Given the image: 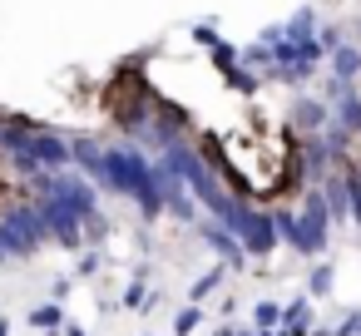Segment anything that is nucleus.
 I'll use <instances>...</instances> for the list:
<instances>
[{"instance_id":"nucleus-14","label":"nucleus","mask_w":361,"mask_h":336,"mask_svg":"<svg viewBox=\"0 0 361 336\" xmlns=\"http://www.w3.org/2000/svg\"><path fill=\"white\" fill-rule=\"evenodd\" d=\"M30 326H35V331H55V326H65V306H60L55 297L40 301V306L30 311Z\"/></svg>"},{"instance_id":"nucleus-8","label":"nucleus","mask_w":361,"mask_h":336,"mask_svg":"<svg viewBox=\"0 0 361 336\" xmlns=\"http://www.w3.org/2000/svg\"><path fill=\"white\" fill-rule=\"evenodd\" d=\"M326 119H331V104L326 99H312V94H297L292 109H287V124H292L297 139H317L326 129Z\"/></svg>"},{"instance_id":"nucleus-16","label":"nucleus","mask_w":361,"mask_h":336,"mask_svg":"<svg viewBox=\"0 0 361 336\" xmlns=\"http://www.w3.org/2000/svg\"><path fill=\"white\" fill-rule=\"evenodd\" d=\"M341 173H346V188H351V223L361 228V158L341 163Z\"/></svg>"},{"instance_id":"nucleus-11","label":"nucleus","mask_w":361,"mask_h":336,"mask_svg":"<svg viewBox=\"0 0 361 336\" xmlns=\"http://www.w3.org/2000/svg\"><path fill=\"white\" fill-rule=\"evenodd\" d=\"M326 75H336V80H361V45L356 40H341L331 55H326Z\"/></svg>"},{"instance_id":"nucleus-5","label":"nucleus","mask_w":361,"mask_h":336,"mask_svg":"<svg viewBox=\"0 0 361 336\" xmlns=\"http://www.w3.org/2000/svg\"><path fill=\"white\" fill-rule=\"evenodd\" d=\"M322 99L331 104V119L361 144V89L351 85V80H336V75H326V85H322Z\"/></svg>"},{"instance_id":"nucleus-3","label":"nucleus","mask_w":361,"mask_h":336,"mask_svg":"<svg viewBox=\"0 0 361 336\" xmlns=\"http://www.w3.org/2000/svg\"><path fill=\"white\" fill-rule=\"evenodd\" d=\"M45 218H40V203L25 193V198H11L6 208H0V247H6V257H35L40 242H45Z\"/></svg>"},{"instance_id":"nucleus-21","label":"nucleus","mask_w":361,"mask_h":336,"mask_svg":"<svg viewBox=\"0 0 361 336\" xmlns=\"http://www.w3.org/2000/svg\"><path fill=\"white\" fill-rule=\"evenodd\" d=\"M331 336H361V311H351V316H346V321H341Z\"/></svg>"},{"instance_id":"nucleus-13","label":"nucleus","mask_w":361,"mask_h":336,"mask_svg":"<svg viewBox=\"0 0 361 336\" xmlns=\"http://www.w3.org/2000/svg\"><path fill=\"white\" fill-rule=\"evenodd\" d=\"M223 272H228V262H218V267H208V272H203V277H198V282L188 287V301H198V306H203V301H208V297H213V292L223 287Z\"/></svg>"},{"instance_id":"nucleus-23","label":"nucleus","mask_w":361,"mask_h":336,"mask_svg":"<svg viewBox=\"0 0 361 336\" xmlns=\"http://www.w3.org/2000/svg\"><path fill=\"white\" fill-rule=\"evenodd\" d=\"M233 336H262V331H233Z\"/></svg>"},{"instance_id":"nucleus-9","label":"nucleus","mask_w":361,"mask_h":336,"mask_svg":"<svg viewBox=\"0 0 361 336\" xmlns=\"http://www.w3.org/2000/svg\"><path fill=\"white\" fill-rule=\"evenodd\" d=\"M70 158H75V168L99 188V178H104V144H99L94 134H70Z\"/></svg>"},{"instance_id":"nucleus-24","label":"nucleus","mask_w":361,"mask_h":336,"mask_svg":"<svg viewBox=\"0 0 361 336\" xmlns=\"http://www.w3.org/2000/svg\"><path fill=\"white\" fill-rule=\"evenodd\" d=\"M356 45H361V20H356Z\"/></svg>"},{"instance_id":"nucleus-12","label":"nucleus","mask_w":361,"mask_h":336,"mask_svg":"<svg viewBox=\"0 0 361 336\" xmlns=\"http://www.w3.org/2000/svg\"><path fill=\"white\" fill-rule=\"evenodd\" d=\"M282 331L287 336H307L312 331V297H292L282 306Z\"/></svg>"},{"instance_id":"nucleus-15","label":"nucleus","mask_w":361,"mask_h":336,"mask_svg":"<svg viewBox=\"0 0 361 336\" xmlns=\"http://www.w3.org/2000/svg\"><path fill=\"white\" fill-rule=\"evenodd\" d=\"M331 277H336V267L317 257V267L307 272V297H326V292H331Z\"/></svg>"},{"instance_id":"nucleus-17","label":"nucleus","mask_w":361,"mask_h":336,"mask_svg":"<svg viewBox=\"0 0 361 336\" xmlns=\"http://www.w3.org/2000/svg\"><path fill=\"white\" fill-rule=\"evenodd\" d=\"M252 321H257L262 336H272V331L282 326V306H277V301H257V306H252Z\"/></svg>"},{"instance_id":"nucleus-18","label":"nucleus","mask_w":361,"mask_h":336,"mask_svg":"<svg viewBox=\"0 0 361 336\" xmlns=\"http://www.w3.org/2000/svg\"><path fill=\"white\" fill-rule=\"evenodd\" d=\"M198 321H203V306H198V301H188V306L178 311V321H173V336H193V331H198Z\"/></svg>"},{"instance_id":"nucleus-22","label":"nucleus","mask_w":361,"mask_h":336,"mask_svg":"<svg viewBox=\"0 0 361 336\" xmlns=\"http://www.w3.org/2000/svg\"><path fill=\"white\" fill-rule=\"evenodd\" d=\"M65 336H90V331L85 326H65Z\"/></svg>"},{"instance_id":"nucleus-6","label":"nucleus","mask_w":361,"mask_h":336,"mask_svg":"<svg viewBox=\"0 0 361 336\" xmlns=\"http://www.w3.org/2000/svg\"><path fill=\"white\" fill-rule=\"evenodd\" d=\"M193 45L213 60V70H218V80H228L233 70H243V45H233V40H223L218 35V25H208V20H198L193 25Z\"/></svg>"},{"instance_id":"nucleus-2","label":"nucleus","mask_w":361,"mask_h":336,"mask_svg":"<svg viewBox=\"0 0 361 336\" xmlns=\"http://www.w3.org/2000/svg\"><path fill=\"white\" fill-rule=\"evenodd\" d=\"M272 223H277V237L302 252V257H322L326 242H331V213H326V198H322V183H307L302 203H282L272 208Z\"/></svg>"},{"instance_id":"nucleus-25","label":"nucleus","mask_w":361,"mask_h":336,"mask_svg":"<svg viewBox=\"0 0 361 336\" xmlns=\"http://www.w3.org/2000/svg\"><path fill=\"white\" fill-rule=\"evenodd\" d=\"M0 262H11V257H6V247H0Z\"/></svg>"},{"instance_id":"nucleus-4","label":"nucleus","mask_w":361,"mask_h":336,"mask_svg":"<svg viewBox=\"0 0 361 336\" xmlns=\"http://www.w3.org/2000/svg\"><path fill=\"white\" fill-rule=\"evenodd\" d=\"M233 237L243 242V252L247 257H267L282 237H277V223H272V213L267 208H257V203H243L238 208V218H233Z\"/></svg>"},{"instance_id":"nucleus-19","label":"nucleus","mask_w":361,"mask_h":336,"mask_svg":"<svg viewBox=\"0 0 361 336\" xmlns=\"http://www.w3.org/2000/svg\"><path fill=\"white\" fill-rule=\"evenodd\" d=\"M317 40H322V50L331 55V50H336V45L346 40V30H341V25H322V30H317Z\"/></svg>"},{"instance_id":"nucleus-7","label":"nucleus","mask_w":361,"mask_h":336,"mask_svg":"<svg viewBox=\"0 0 361 336\" xmlns=\"http://www.w3.org/2000/svg\"><path fill=\"white\" fill-rule=\"evenodd\" d=\"M40 203V218H45V232L60 242V247H70V252H80L85 247V223L60 203V198H35Z\"/></svg>"},{"instance_id":"nucleus-10","label":"nucleus","mask_w":361,"mask_h":336,"mask_svg":"<svg viewBox=\"0 0 361 336\" xmlns=\"http://www.w3.org/2000/svg\"><path fill=\"white\" fill-rule=\"evenodd\" d=\"M198 232H203V242L228 262V267H243L247 262V252H243V242L233 237V228H223L218 218H198Z\"/></svg>"},{"instance_id":"nucleus-1","label":"nucleus","mask_w":361,"mask_h":336,"mask_svg":"<svg viewBox=\"0 0 361 336\" xmlns=\"http://www.w3.org/2000/svg\"><path fill=\"white\" fill-rule=\"evenodd\" d=\"M99 188H109V193H124L129 203H139V213L154 223V218H164V193H159V168H154V158L144 154V149H134V144H104V178H99Z\"/></svg>"},{"instance_id":"nucleus-20","label":"nucleus","mask_w":361,"mask_h":336,"mask_svg":"<svg viewBox=\"0 0 361 336\" xmlns=\"http://www.w3.org/2000/svg\"><path fill=\"white\" fill-rule=\"evenodd\" d=\"M144 301H149V287H144V277H134L124 287V306H144Z\"/></svg>"}]
</instances>
